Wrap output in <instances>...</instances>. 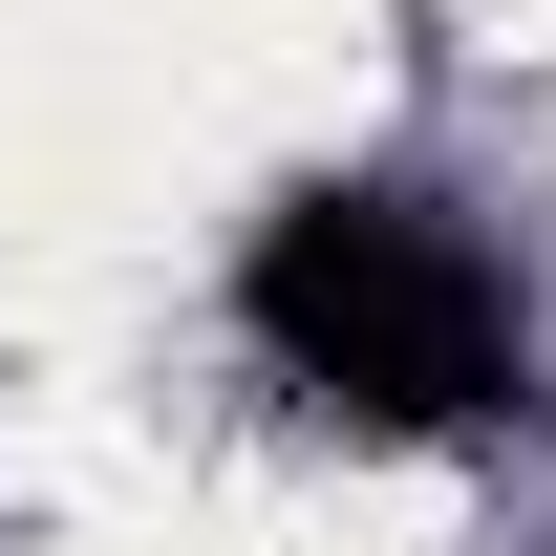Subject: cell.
<instances>
[{
  "label": "cell",
  "mask_w": 556,
  "mask_h": 556,
  "mask_svg": "<svg viewBox=\"0 0 556 556\" xmlns=\"http://www.w3.org/2000/svg\"><path fill=\"white\" fill-rule=\"evenodd\" d=\"M236 321L278 343V386H321V407L364 428H492L514 407V278L450 236L428 193H300L236 257Z\"/></svg>",
  "instance_id": "cell-1"
}]
</instances>
